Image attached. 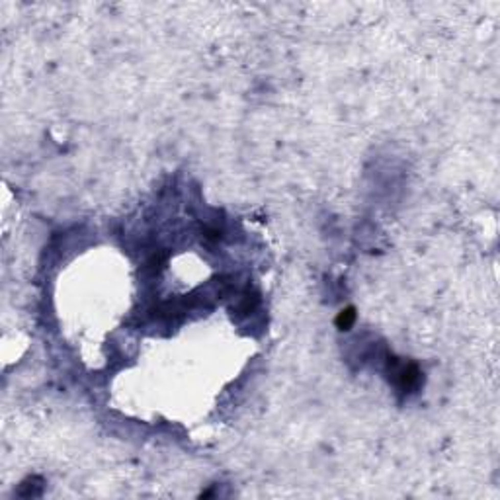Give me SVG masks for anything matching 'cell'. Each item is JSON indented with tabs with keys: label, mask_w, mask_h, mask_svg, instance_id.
<instances>
[{
	"label": "cell",
	"mask_w": 500,
	"mask_h": 500,
	"mask_svg": "<svg viewBox=\"0 0 500 500\" xmlns=\"http://www.w3.org/2000/svg\"><path fill=\"white\" fill-rule=\"evenodd\" d=\"M354 321H356V313H354L352 307H348L346 311H340V315L336 317V326L340 330H348L354 324Z\"/></svg>",
	"instance_id": "6da1fadb"
}]
</instances>
